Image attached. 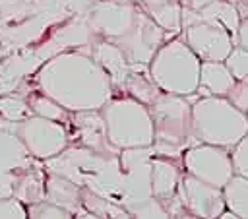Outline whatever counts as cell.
Segmentation results:
<instances>
[{"label":"cell","mask_w":248,"mask_h":219,"mask_svg":"<svg viewBox=\"0 0 248 219\" xmlns=\"http://www.w3.org/2000/svg\"><path fill=\"white\" fill-rule=\"evenodd\" d=\"M39 85L70 112L97 110L112 97L108 74L83 52H62L39 70Z\"/></svg>","instance_id":"obj_1"},{"label":"cell","mask_w":248,"mask_h":219,"mask_svg":"<svg viewBox=\"0 0 248 219\" xmlns=\"http://www.w3.org/2000/svg\"><path fill=\"white\" fill-rule=\"evenodd\" d=\"M147 109L153 122L155 155L180 159L182 151L196 141L192 138V99L161 91Z\"/></svg>","instance_id":"obj_2"},{"label":"cell","mask_w":248,"mask_h":219,"mask_svg":"<svg viewBox=\"0 0 248 219\" xmlns=\"http://www.w3.org/2000/svg\"><path fill=\"white\" fill-rule=\"evenodd\" d=\"M192 99V138L196 141L231 149L248 132V114L227 97L203 95Z\"/></svg>","instance_id":"obj_3"},{"label":"cell","mask_w":248,"mask_h":219,"mask_svg":"<svg viewBox=\"0 0 248 219\" xmlns=\"http://www.w3.org/2000/svg\"><path fill=\"white\" fill-rule=\"evenodd\" d=\"M151 79L165 93L190 97L196 93L200 78V58L176 35L167 39L147 64Z\"/></svg>","instance_id":"obj_4"},{"label":"cell","mask_w":248,"mask_h":219,"mask_svg":"<svg viewBox=\"0 0 248 219\" xmlns=\"http://www.w3.org/2000/svg\"><path fill=\"white\" fill-rule=\"evenodd\" d=\"M105 134L118 149L153 145V122L147 105L134 97L108 99L101 109Z\"/></svg>","instance_id":"obj_5"},{"label":"cell","mask_w":248,"mask_h":219,"mask_svg":"<svg viewBox=\"0 0 248 219\" xmlns=\"http://www.w3.org/2000/svg\"><path fill=\"white\" fill-rule=\"evenodd\" d=\"M178 37L200 60H225L234 47L232 35L223 25L207 19H198L186 8H182L180 12Z\"/></svg>","instance_id":"obj_6"},{"label":"cell","mask_w":248,"mask_h":219,"mask_svg":"<svg viewBox=\"0 0 248 219\" xmlns=\"http://www.w3.org/2000/svg\"><path fill=\"white\" fill-rule=\"evenodd\" d=\"M180 161H182V171L217 188H223L229 182V178L234 174L231 151L227 147L194 141L182 151Z\"/></svg>","instance_id":"obj_7"},{"label":"cell","mask_w":248,"mask_h":219,"mask_svg":"<svg viewBox=\"0 0 248 219\" xmlns=\"http://www.w3.org/2000/svg\"><path fill=\"white\" fill-rule=\"evenodd\" d=\"M167 31L159 27L147 14L140 12L126 35L112 41L120 47L130 64H149L155 50L167 41Z\"/></svg>","instance_id":"obj_8"},{"label":"cell","mask_w":248,"mask_h":219,"mask_svg":"<svg viewBox=\"0 0 248 219\" xmlns=\"http://www.w3.org/2000/svg\"><path fill=\"white\" fill-rule=\"evenodd\" d=\"M176 196L190 213V217L211 219V217H219V213L225 209L223 190L188 174L186 171H182L180 174Z\"/></svg>","instance_id":"obj_9"},{"label":"cell","mask_w":248,"mask_h":219,"mask_svg":"<svg viewBox=\"0 0 248 219\" xmlns=\"http://www.w3.org/2000/svg\"><path fill=\"white\" fill-rule=\"evenodd\" d=\"M21 140L27 145V149L39 159L56 157L68 145V136L62 122H56L39 114L23 122Z\"/></svg>","instance_id":"obj_10"},{"label":"cell","mask_w":248,"mask_h":219,"mask_svg":"<svg viewBox=\"0 0 248 219\" xmlns=\"http://www.w3.org/2000/svg\"><path fill=\"white\" fill-rule=\"evenodd\" d=\"M140 10L128 2H101L91 12L93 29L107 41H116L130 31Z\"/></svg>","instance_id":"obj_11"},{"label":"cell","mask_w":248,"mask_h":219,"mask_svg":"<svg viewBox=\"0 0 248 219\" xmlns=\"http://www.w3.org/2000/svg\"><path fill=\"white\" fill-rule=\"evenodd\" d=\"M72 124L76 128L78 140L83 147L95 151V153H103V155H118L120 149L114 147L107 134H105V124H103V116L101 110H76L72 114Z\"/></svg>","instance_id":"obj_12"},{"label":"cell","mask_w":248,"mask_h":219,"mask_svg":"<svg viewBox=\"0 0 248 219\" xmlns=\"http://www.w3.org/2000/svg\"><path fill=\"white\" fill-rule=\"evenodd\" d=\"M182 174V161L170 159L163 155H151L149 159V182H151V196L157 198L161 203L170 200L176 194V186Z\"/></svg>","instance_id":"obj_13"},{"label":"cell","mask_w":248,"mask_h":219,"mask_svg":"<svg viewBox=\"0 0 248 219\" xmlns=\"http://www.w3.org/2000/svg\"><path fill=\"white\" fill-rule=\"evenodd\" d=\"M236 79L223 60H200V78L196 87V97L217 95L225 97Z\"/></svg>","instance_id":"obj_14"},{"label":"cell","mask_w":248,"mask_h":219,"mask_svg":"<svg viewBox=\"0 0 248 219\" xmlns=\"http://www.w3.org/2000/svg\"><path fill=\"white\" fill-rule=\"evenodd\" d=\"M91 58L108 74L110 83H120L124 85L128 72H130V62L124 56V52L120 50V47L112 41L103 39L101 43H97L91 50Z\"/></svg>","instance_id":"obj_15"},{"label":"cell","mask_w":248,"mask_h":219,"mask_svg":"<svg viewBox=\"0 0 248 219\" xmlns=\"http://www.w3.org/2000/svg\"><path fill=\"white\" fill-rule=\"evenodd\" d=\"M45 200L66 209L70 215L81 207V188L62 174H48L45 182Z\"/></svg>","instance_id":"obj_16"},{"label":"cell","mask_w":248,"mask_h":219,"mask_svg":"<svg viewBox=\"0 0 248 219\" xmlns=\"http://www.w3.org/2000/svg\"><path fill=\"white\" fill-rule=\"evenodd\" d=\"M124 87L130 97L138 99L143 105H151L161 93V89L149 76L147 64H130V72L124 81Z\"/></svg>","instance_id":"obj_17"},{"label":"cell","mask_w":248,"mask_h":219,"mask_svg":"<svg viewBox=\"0 0 248 219\" xmlns=\"http://www.w3.org/2000/svg\"><path fill=\"white\" fill-rule=\"evenodd\" d=\"M194 17L198 19H207V21H215L219 25H223L231 35H232V41H234V33L238 29V23H240V16L236 12V8L229 2V0H213L209 4H205L203 8L200 10H190Z\"/></svg>","instance_id":"obj_18"},{"label":"cell","mask_w":248,"mask_h":219,"mask_svg":"<svg viewBox=\"0 0 248 219\" xmlns=\"http://www.w3.org/2000/svg\"><path fill=\"white\" fill-rule=\"evenodd\" d=\"M221 190H223L225 207L231 209L238 219L240 217L248 219V178L240 174H232Z\"/></svg>","instance_id":"obj_19"},{"label":"cell","mask_w":248,"mask_h":219,"mask_svg":"<svg viewBox=\"0 0 248 219\" xmlns=\"http://www.w3.org/2000/svg\"><path fill=\"white\" fill-rule=\"evenodd\" d=\"M81 205L93 217H132L124 205L89 188H81Z\"/></svg>","instance_id":"obj_20"},{"label":"cell","mask_w":248,"mask_h":219,"mask_svg":"<svg viewBox=\"0 0 248 219\" xmlns=\"http://www.w3.org/2000/svg\"><path fill=\"white\" fill-rule=\"evenodd\" d=\"M180 4L176 0H161L153 2V6H147V16L163 27L167 33L178 35L180 33Z\"/></svg>","instance_id":"obj_21"},{"label":"cell","mask_w":248,"mask_h":219,"mask_svg":"<svg viewBox=\"0 0 248 219\" xmlns=\"http://www.w3.org/2000/svg\"><path fill=\"white\" fill-rule=\"evenodd\" d=\"M31 109L35 110V114L45 116V118H50V120H56V122H62V124L70 120L68 110H66L64 107H60L54 99L46 97L45 93L31 99Z\"/></svg>","instance_id":"obj_22"},{"label":"cell","mask_w":248,"mask_h":219,"mask_svg":"<svg viewBox=\"0 0 248 219\" xmlns=\"http://www.w3.org/2000/svg\"><path fill=\"white\" fill-rule=\"evenodd\" d=\"M223 62L227 64V68L231 70V74H232L234 79L248 78V50L246 48L234 45Z\"/></svg>","instance_id":"obj_23"},{"label":"cell","mask_w":248,"mask_h":219,"mask_svg":"<svg viewBox=\"0 0 248 219\" xmlns=\"http://www.w3.org/2000/svg\"><path fill=\"white\" fill-rule=\"evenodd\" d=\"M229 151H231V161H232L234 174H240V176L248 178V132Z\"/></svg>","instance_id":"obj_24"},{"label":"cell","mask_w":248,"mask_h":219,"mask_svg":"<svg viewBox=\"0 0 248 219\" xmlns=\"http://www.w3.org/2000/svg\"><path fill=\"white\" fill-rule=\"evenodd\" d=\"M27 215H31V217H72L66 209L54 205L48 200H39L35 203H29Z\"/></svg>","instance_id":"obj_25"},{"label":"cell","mask_w":248,"mask_h":219,"mask_svg":"<svg viewBox=\"0 0 248 219\" xmlns=\"http://www.w3.org/2000/svg\"><path fill=\"white\" fill-rule=\"evenodd\" d=\"M225 97H227V99H229L240 112L248 114V81H244V79H236Z\"/></svg>","instance_id":"obj_26"},{"label":"cell","mask_w":248,"mask_h":219,"mask_svg":"<svg viewBox=\"0 0 248 219\" xmlns=\"http://www.w3.org/2000/svg\"><path fill=\"white\" fill-rule=\"evenodd\" d=\"M27 209L16 200H2L0 202V217H25Z\"/></svg>","instance_id":"obj_27"},{"label":"cell","mask_w":248,"mask_h":219,"mask_svg":"<svg viewBox=\"0 0 248 219\" xmlns=\"http://www.w3.org/2000/svg\"><path fill=\"white\" fill-rule=\"evenodd\" d=\"M234 45L242 47L248 50V16L246 17H240V23H238V29L234 33Z\"/></svg>","instance_id":"obj_28"},{"label":"cell","mask_w":248,"mask_h":219,"mask_svg":"<svg viewBox=\"0 0 248 219\" xmlns=\"http://www.w3.org/2000/svg\"><path fill=\"white\" fill-rule=\"evenodd\" d=\"M180 4V8H186V10H200L203 8L205 4L213 2V0H176Z\"/></svg>","instance_id":"obj_29"},{"label":"cell","mask_w":248,"mask_h":219,"mask_svg":"<svg viewBox=\"0 0 248 219\" xmlns=\"http://www.w3.org/2000/svg\"><path fill=\"white\" fill-rule=\"evenodd\" d=\"M244 81H248V78H244Z\"/></svg>","instance_id":"obj_30"}]
</instances>
